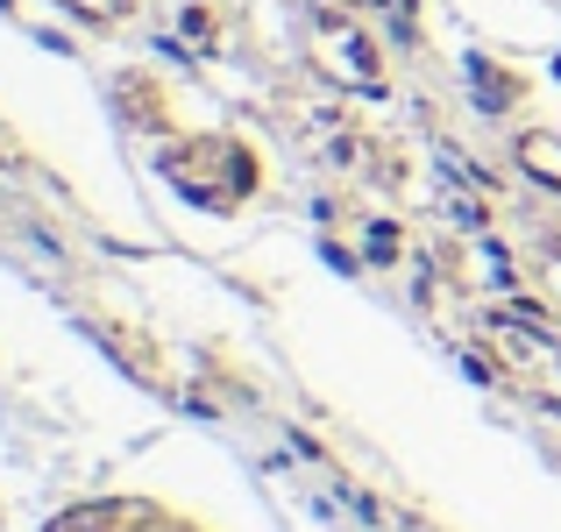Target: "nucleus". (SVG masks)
I'll list each match as a JSON object with an SVG mask.
<instances>
[{"mask_svg":"<svg viewBox=\"0 0 561 532\" xmlns=\"http://www.w3.org/2000/svg\"><path fill=\"white\" fill-rule=\"evenodd\" d=\"M50 532H192V525L164 519V511H150V505H85Z\"/></svg>","mask_w":561,"mask_h":532,"instance_id":"obj_1","label":"nucleus"}]
</instances>
